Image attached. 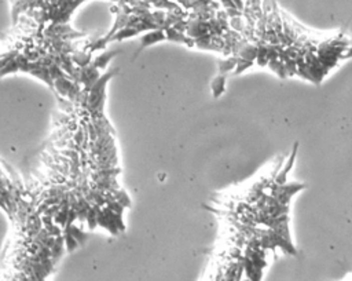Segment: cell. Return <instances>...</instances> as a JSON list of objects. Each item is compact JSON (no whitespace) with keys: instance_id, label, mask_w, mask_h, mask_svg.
Masks as SVG:
<instances>
[{"instance_id":"cell-1","label":"cell","mask_w":352,"mask_h":281,"mask_svg":"<svg viewBox=\"0 0 352 281\" xmlns=\"http://www.w3.org/2000/svg\"><path fill=\"white\" fill-rule=\"evenodd\" d=\"M116 69L87 81L77 97L63 99L61 146L55 185L41 199L39 215L62 230L68 251L83 244L90 232H124L131 199L121 185L117 138L105 113L106 86Z\"/></svg>"},{"instance_id":"cell-2","label":"cell","mask_w":352,"mask_h":281,"mask_svg":"<svg viewBox=\"0 0 352 281\" xmlns=\"http://www.w3.org/2000/svg\"><path fill=\"white\" fill-rule=\"evenodd\" d=\"M297 146L289 156H279L255 178L210 197L209 210L219 221L220 241L249 266H263L270 253L281 248L295 253L290 239L292 199L306 185L289 178Z\"/></svg>"}]
</instances>
